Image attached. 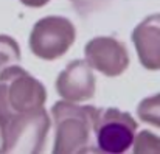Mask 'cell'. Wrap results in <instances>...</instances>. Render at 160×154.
<instances>
[{
    "mask_svg": "<svg viewBox=\"0 0 160 154\" xmlns=\"http://www.w3.org/2000/svg\"><path fill=\"white\" fill-rule=\"evenodd\" d=\"M132 131L120 123H109L98 132V145L106 153H123L132 145Z\"/></svg>",
    "mask_w": 160,
    "mask_h": 154,
    "instance_id": "cell-1",
    "label": "cell"
}]
</instances>
